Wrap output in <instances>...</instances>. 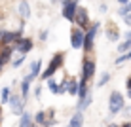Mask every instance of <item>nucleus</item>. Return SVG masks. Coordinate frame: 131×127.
<instances>
[{
    "instance_id": "bb28decb",
    "label": "nucleus",
    "mask_w": 131,
    "mask_h": 127,
    "mask_svg": "<svg viewBox=\"0 0 131 127\" xmlns=\"http://www.w3.org/2000/svg\"><path fill=\"white\" fill-rule=\"evenodd\" d=\"M23 61H25V55H19L17 59H13V61H12V65L17 68V66H21V65H23Z\"/></svg>"
},
{
    "instance_id": "c9c22d12",
    "label": "nucleus",
    "mask_w": 131,
    "mask_h": 127,
    "mask_svg": "<svg viewBox=\"0 0 131 127\" xmlns=\"http://www.w3.org/2000/svg\"><path fill=\"white\" fill-rule=\"evenodd\" d=\"M118 2L122 4V6H125V4H127V2H131V0H118Z\"/></svg>"
},
{
    "instance_id": "9b49d317",
    "label": "nucleus",
    "mask_w": 131,
    "mask_h": 127,
    "mask_svg": "<svg viewBox=\"0 0 131 127\" xmlns=\"http://www.w3.org/2000/svg\"><path fill=\"white\" fill-rule=\"evenodd\" d=\"M88 95H89L88 82H85V80H80V82H78V91H76V97H78V99H85Z\"/></svg>"
},
{
    "instance_id": "a211bd4d",
    "label": "nucleus",
    "mask_w": 131,
    "mask_h": 127,
    "mask_svg": "<svg viewBox=\"0 0 131 127\" xmlns=\"http://www.w3.org/2000/svg\"><path fill=\"white\" fill-rule=\"evenodd\" d=\"M19 15L23 17V19H29V15H30V8H29V4H27L25 0L19 4Z\"/></svg>"
},
{
    "instance_id": "aec40b11",
    "label": "nucleus",
    "mask_w": 131,
    "mask_h": 127,
    "mask_svg": "<svg viewBox=\"0 0 131 127\" xmlns=\"http://www.w3.org/2000/svg\"><path fill=\"white\" fill-rule=\"evenodd\" d=\"M129 59H131V51L120 53V57H118V59H116V61H114V65H116V66H120V65H124L125 61H129Z\"/></svg>"
},
{
    "instance_id": "6e6552de",
    "label": "nucleus",
    "mask_w": 131,
    "mask_h": 127,
    "mask_svg": "<svg viewBox=\"0 0 131 127\" xmlns=\"http://www.w3.org/2000/svg\"><path fill=\"white\" fill-rule=\"evenodd\" d=\"M13 51H19L21 55H27V53L32 49V40H29V38H19L15 44L12 46Z\"/></svg>"
},
{
    "instance_id": "5701e85b",
    "label": "nucleus",
    "mask_w": 131,
    "mask_h": 127,
    "mask_svg": "<svg viewBox=\"0 0 131 127\" xmlns=\"http://www.w3.org/2000/svg\"><path fill=\"white\" fill-rule=\"evenodd\" d=\"M46 82H48L49 91H51V93H55V95H61V93H59V84H55L53 80H46Z\"/></svg>"
},
{
    "instance_id": "c85d7f7f",
    "label": "nucleus",
    "mask_w": 131,
    "mask_h": 127,
    "mask_svg": "<svg viewBox=\"0 0 131 127\" xmlns=\"http://www.w3.org/2000/svg\"><path fill=\"white\" fill-rule=\"evenodd\" d=\"M122 112H124V118H127V120L131 118V106H124V110H122Z\"/></svg>"
},
{
    "instance_id": "2eb2a0df",
    "label": "nucleus",
    "mask_w": 131,
    "mask_h": 127,
    "mask_svg": "<svg viewBox=\"0 0 131 127\" xmlns=\"http://www.w3.org/2000/svg\"><path fill=\"white\" fill-rule=\"evenodd\" d=\"M91 101H93V97L91 95H88L85 99H78V104H76V112H84L85 108L91 104Z\"/></svg>"
},
{
    "instance_id": "ea45409f",
    "label": "nucleus",
    "mask_w": 131,
    "mask_h": 127,
    "mask_svg": "<svg viewBox=\"0 0 131 127\" xmlns=\"http://www.w3.org/2000/svg\"><path fill=\"white\" fill-rule=\"evenodd\" d=\"M0 120H2V110H0Z\"/></svg>"
},
{
    "instance_id": "58836bf2",
    "label": "nucleus",
    "mask_w": 131,
    "mask_h": 127,
    "mask_svg": "<svg viewBox=\"0 0 131 127\" xmlns=\"http://www.w3.org/2000/svg\"><path fill=\"white\" fill-rule=\"evenodd\" d=\"M127 97H129V99H131V91H127Z\"/></svg>"
},
{
    "instance_id": "4c0bfd02",
    "label": "nucleus",
    "mask_w": 131,
    "mask_h": 127,
    "mask_svg": "<svg viewBox=\"0 0 131 127\" xmlns=\"http://www.w3.org/2000/svg\"><path fill=\"white\" fill-rule=\"evenodd\" d=\"M2 66H4V65H2V61H0V72H2Z\"/></svg>"
},
{
    "instance_id": "2f4dec72",
    "label": "nucleus",
    "mask_w": 131,
    "mask_h": 127,
    "mask_svg": "<svg viewBox=\"0 0 131 127\" xmlns=\"http://www.w3.org/2000/svg\"><path fill=\"white\" fill-rule=\"evenodd\" d=\"M40 95H42V87H34V97L40 99Z\"/></svg>"
},
{
    "instance_id": "f03ea898",
    "label": "nucleus",
    "mask_w": 131,
    "mask_h": 127,
    "mask_svg": "<svg viewBox=\"0 0 131 127\" xmlns=\"http://www.w3.org/2000/svg\"><path fill=\"white\" fill-rule=\"evenodd\" d=\"M124 106H125L124 95H122L120 91H112L110 93V101H108V112H110V116L120 114V112L124 110Z\"/></svg>"
},
{
    "instance_id": "f257e3e1",
    "label": "nucleus",
    "mask_w": 131,
    "mask_h": 127,
    "mask_svg": "<svg viewBox=\"0 0 131 127\" xmlns=\"http://www.w3.org/2000/svg\"><path fill=\"white\" fill-rule=\"evenodd\" d=\"M63 59H65V53H55V55H53V59L49 61L48 68L44 70L42 74H40V78H42V80H51V78H53V74H55V72L61 68Z\"/></svg>"
},
{
    "instance_id": "4be33fe9",
    "label": "nucleus",
    "mask_w": 131,
    "mask_h": 127,
    "mask_svg": "<svg viewBox=\"0 0 131 127\" xmlns=\"http://www.w3.org/2000/svg\"><path fill=\"white\" fill-rule=\"evenodd\" d=\"M10 95H12L10 87H4V89H2V93H0V102L6 104V102H8V99H10Z\"/></svg>"
},
{
    "instance_id": "b1692460",
    "label": "nucleus",
    "mask_w": 131,
    "mask_h": 127,
    "mask_svg": "<svg viewBox=\"0 0 131 127\" xmlns=\"http://www.w3.org/2000/svg\"><path fill=\"white\" fill-rule=\"evenodd\" d=\"M108 80H110V74L108 72H105V74L99 78V82H97V87H103V85H106L108 84Z\"/></svg>"
},
{
    "instance_id": "ddd939ff",
    "label": "nucleus",
    "mask_w": 131,
    "mask_h": 127,
    "mask_svg": "<svg viewBox=\"0 0 131 127\" xmlns=\"http://www.w3.org/2000/svg\"><path fill=\"white\" fill-rule=\"evenodd\" d=\"M69 127H84V114L82 112H74V116L70 118Z\"/></svg>"
},
{
    "instance_id": "9d476101",
    "label": "nucleus",
    "mask_w": 131,
    "mask_h": 127,
    "mask_svg": "<svg viewBox=\"0 0 131 127\" xmlns=\"http://www.w3.org/2000/svg\"><path fill=\"white\" fill-rule=\"evenodd\" d=\"M82 44H84V30L82 29H72L70 46L74 48V49H82Z\"/></svg>"
},
{
    "instance_id": "7c9ffc66",
    "label": "nucleus",
    "mask_w": 131,
    "mask_h": 127,
    "mask_svg": "<svg viewBox=\"0 0 131 127\" xmlns=\"http://www.w3.org/2000/svg\"><path fill=\"white\" fill-rule=\"evenodd\" d=\"M122 19H124V23H125V25H131V13H127V15H124Z\"/></svg>"
},
{
    "instance_id": "f8f14e48",
    "label": "nucleus",
    "mask_w": 131,
    "mask_h": 127,
    "mask_svg": "<svg viewBox=\"0 0 131 127\" xmlns=\"http://www.w3.org/2000/svg\"><path fill=\"white\" fill-rule=\"evenodd\" d=\"M12 55H13L12 46H2V51H0V61H2V65H6V63L12 59Z\"/></svg>"
},
{
    "instance_id": "393cba45",
    "label": "nucleus",
    "mask_w": 131,
    "mask_h": 127,
    "mask_svg": "<svg viewBox=\"0 0 131 127\" xmlns=\"http://www.w3.org/2000/svg\"><path fill=\"white\" fill-rule=\"evenodd\" d=\"M118 51L120 53H125V51H131V44L127 42V40H125L124 44H118Z\"/></svg>"
},
{
    "instance_id": "1a4fd4ad",
    "label": "nucleus",
    "mask_w": 131,
    "mask_h": 127,
    "mask_svg": "<svg viewBox=\"0 0 131 127\" xmlns=\"http://www.w3.org/2000/svg\"><path fill=\"white\" fill-rule=\"evenodd\" d=\"M8 102H10V106H12V112H13L15 116H21V114L25 112V102L21 101V97H19V95H10Z\"/></svg>"
},
{
    "instance_id": "4468645a",
    "label": "nucleus",
    "mask_w": 131,
    "mask_h": 127,
    "mask_svg": "<svg viewBox=\"0 0 131 127\" xmlns=\"http://www.w3.org/2000/svg\"><path fill=\"white\" fill-rule=\"evenodd\" d=\"M29 93H30V82L27 78H23V82H21V101L23 102L29 99Z\"/></svg>"
},
{
    "instance_id": "cd10ccee",
    "label": "nucleus",
    "mask_w": 131,
    "mask_h": 127,
    "mask_svg": "<svg viewBox=\"0 0 131 127\" xmlns=\"http://www.w3.org/2000/svg\"><path fill=\"white\" fill-rule=\"evenodd\" d=\"M55 123H57V120H53V118H49V120H48V118H46L44 123H42V127H53Z\"/></svg>"
},
{
    "instance_id": "dca6fc26",
    "label": "nucleus",
    "mask_w": 131,
    "mask_h": 127,
    "mask_svg": "<svg viewBox=\"0 0 131 127\" xmlns=\"http://www.w3.org/2000/svg\"><path fill=\"white\" fill-rule=\"evenodd\" d=\"M65 89H67V93H70V95H74V97H76V91H78V82H76V80H67Z\"/></svg>"
},
{
    "instance_id": "72a5a7b5",
    "label": "nucleus",
    "mask_w": 131,
    "mask_h": 127,
    "mask_svg": "<svg viewBox=\"0 0 131 127\" xmlns=\"http://www.w3.org/2000/svg\"><path fill=\"white\" fill-rule=\"evenodd\" d=\"M125 40H127V42L131 44V30H129V32H127V34H125Z\"/></svg>"
},
{
    "instance_id": "f3484780",
    "label": "nucleus",
    "mask_w": 131,
    "mask_h": 127,
    "mask_svg": "<svg viewBox=\"0 0 131 127\" xmlns=\"http://www.w3.org/2000/svg\"><path fill=\"white\" fill-rule=\"evenodd\" d=\"M30 125H32V118L27 114V112H23L19 116V127H30Z\"/></svg>"
},
{
    "instance_id": "39448f33",
    "label": "nucleus",
    "mask_w": 131,
    "mask_h": 127,
    "mask_svg": "<svg viewBox=\"0 0 131 127\" xmlns=\"http://www.w3.org/2000/svg\"><path fill=\"white\" fill-rule=\"evenodd\" d=\"M19 38H23V36H21V30H17V32H10V30L0 29V44H2V46H13Z\"/></svg>"
},
{
    "instance_id": "412c9836",
    "label": "nucleus",
    "mask_w": 131,
    "mask_h": 127,
    "mask_svg": "<svg viewBox=\"0 0 131 127\" xmlns=\"http://www.w3.org/2000/svg\"><path fill=\"white\" fill-rule=\"evenodd\" d=\"M46 118H48V114H46L44 110H40V112H36V114H34V120H32V121H34L36 125H42Z\"/></svg>"
},
{
    "instance_id": "473e14b6",
    "label": "nucleus",
    "mask_w": 131,
    "mask_h": 127,
    "mask_svg": "<svg viewBox=\"0 0 131 127\" xmlns=\"http://www.w3.org/2000/svg\"><path fill=\"white\" fill-rule=\"evenodd\" d=\"M40 40H42V42H44V40H48V30H44V32H40Z\"/></svg>"
},
{
    "instance_id": "6ab92c4d",
    "label": "nucleus",
    "mask_w": 131,
    "mask_h": 127,
    "mask_svg": "<svg viewBox=\"0 0 131 127\" xmlns=\"http://www.w3.org/2000/svg\"><path fill=\"white\" fill-rule=\"evenodd\" d=\"M40 66H42V65H40V61H34L32 65H30V72H29V76H30L32 80L40 76Z\"/></svg>"
},
{
    "instance_id": "0eeeda50",
    "label": "nucleus",
    "mask_w": 131,
    "mask_h": 127,
    "mask_svg": "<svg viewBox=\"0 0 131 127\" xmlns=\"http://www.w3.org/2000/svg\"><path fill=\"white\" fill-rule=\"evenodd\" d=\"M74 23L78 25L76 29H88L89 27V15H88V11L84 10V8H76V13H74Z\"/></svg>"
},
{
    "instance_id": "a878e982",
    "label": "nucleus",
    "mask_w": 131,
    "mask_h": 127,
    "mask_svg": "<svg viewBox=\"0 0 131 127\" xmlns=\"http://www.w3.org/2000/svg\"><path fill=\"white\" fill-rule=\"evenodd\" d=\"M118 13H120L122 17H124V15H127V13H131V2H127V4H125V6H122Z\"/></svg>"
},
{
    "instance_id": "7ed1b4c3",
    "label": "nucleus",
    "mask_w": 131,
    "mask_h": 127,
    "mask_svg": "<svg viewBox=\"0 0 131 127\" xmlns=\"http://www.w3.org/2000/svg\"><path fill=\"white\" fill-rule=\"evenodd\" d=\"M99 27H101V23H93L88 30H84V44H82V49H84L85 53H89V51L93 49V42H95V36H97V32H99Z\"/></svg>"
},
{
    "instance_id": "20e7f679",
    "label": "nucleus",
    "mask_w": 131,
    "mask_h": 127,
    "mask_svg": "<svg viewBox=\"0 0 131 127\" xmlns=\"http://www.w3.org/2000/svg\"><path fill=\"white\" fill-rule=\"evenodd\" d=\"M61 6H63V17L70 23H74V13L76 8H78V0H61Z\"/></svg>"
},
{
    "instance_id": "c756f323",
    "label": "nucleus",
    "mask_w": 131,
    "mask_h": 127,
    "mask_svg": "<svg viewBox=\"0 0 131 127\" xmlns=\"http://www.w3.org/2000/svg\"><path fill=\"white\" fill-rule=\"evenodd\" d=\"M106 36H108L110 40H118V32H116V30H108Z\"/></svg>"
},
{
    "instance_id": "423d86ee",
    "label": "nucleus",
    "mask_w": 131,
    "mask_h": 127,
    "mask_svg": "<svg viewBox=\"0 0 131 127\" xmlns=\"http://www.w3.org/2000/svg\"><path fill=\"white\" fill-rule=\"evenodd\" d=\"M95 61L93 59H89V57H85L84 59V63H82V80H85V82H89L95 76Z\"/></svg>"
},
{
    "instance_id": "e433bc0d",
    "label": "nucleus",
    "mask_w": 131,
    "mask_h": 127,
    "mask_svg": "<svg viewBox=\"0 0 131 127\" xmlns=\"http://www.w3.org/2000/svg\"><path fill=\"white\" fill-rule=\"evenodd\" d=\"M106 127H120V125H116V123H108Z\"/></svg>"
},
{
    "instance_id": "a19ab883",
    "label": "nucleus",
    "mask_w": 131,
    "mask_h": 127,
    "mask_svg": "<svg viewBox=\"0 0 131 127\" xmlns=\"http://www.w3.org/2000/svg\"><path fill=\"white\" fill-rule=\"evenodd\" d=\"M30 127H36V125H30Z\"/></svg>"
},
{
    "instance_id": "f704fd0d",
    "label": "nucleus",
    "mask_w": 131,
    "mask_h": 127,
    "mask_svg": "<svg viewBox=\"0 0 131 127\" xmlns=\"http://www.w3.org/2000/svg\"><path fill=\"white\" fill-rule=\"evenodd\" d=\"M125 85H127V89L131 91V78H127V82H125Z\"/></svg>"
}]
</instances>
